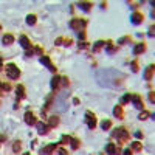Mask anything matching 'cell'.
I'll list each match as a JSON object with an SVG mask.
<instances>
[{
  "label": "cell",
  "mask_w": 155,
  "mask_h": 155,
  "mask_svg": "<svg viewBox=\"0 0 155 155\" xmlns=\"http://www.w3.org/2000/svg\"><path fill=\"white\" fill-rule=\"evenodd\" d=\"M6 75H8L9 79H12V81H16V79L20 78V70L17 68V65L16 64H8L6 65Z\"/></svg>",
  "instance_id": "obj_1"
},
{
  "label": "cell",
  "mask_w": 155,
  "mask_h": 155,
  "mask_svg": "<svg viewBox=\"0 0 155 155\" xmlns=\"http://www.w3.org/2000/svg\"><path fill=\"white\" fill-rule=\"evenodd\" d=\"M112 137H113L115 140H118L120 143H124V141L129 138V133H127V130L124 129V127H116V129L113 130V133H112Z\"/></svg>",
  "instance_id": "obj_2"
},
{
  "label": "cell",
  "mask_w": 155,
  "mask_h": 155,
  "mask_svg": "<svg viewBox=\"0 0 155 155\" xmlns=\"http://www.w3.org/2000/svg\"><path fill=\"white\" fill-rule=\"evenodd\" d=\"M85 25H87V22L82 20V19H73V20L70 22V26L73 29H76V31H82V29L85 28Z\"/></svg>",
  "instance_id": "obj_3"
},
{
  "label": "cell",
  "mask_w": 155,
  "mask_h": 155,
  "mask_svg": "<svg viewBox=\"0 0 155 155\" xmlns=\"http://www.w3.org/2000/svg\"><path fill=\"white\" fill-rule=\"evenodd\" d=\"M85 120H87V126L88 129H95L96 127V116H95L92 112H85Z\"/></svg>",
  "instance_id": "obj_4"
},
{
  "label": "cell",
  "mask_w": 155,
  "mask_h": 155,
  "mask_svg": "<svg viewBox=\"0 0 155 155\" xmlns=\"http://www.w3.org/2000/svg\"><path fill=\"white\" fill-rule=\"evenodd\" d=\"M130 101H132V103H133L135 109H138V110H143L144 104H143V101H141L140 95H132V96H130Z\"/></svg>",
  "instance_id": "obj_5"
},
{
  "label": "cell",
  "mask_w": 155,
  "mask_h": 155,
  "mask_svg": "<svg viewBox=\"0 0 155 155\" xmlns=\"http://www.w3.org/2000/svg\"><path fill=\"white\" fill-rule=\"evenodd\" d=\"M105 152H107L109 155H120V154H121V150L118 149V146H115V144L109 143L107 146H105Z\"/></svg>",
  "instance_id": "obj_6"
},
{
  "label": "cell",
  "mask_w": 155,
  "mask_h": 155,
  "mask_svg": "<svg viewBox=\"0 0 155 155\" xmlns=\"http://www.w3.org/2000/svg\"><path fill=\"white\" fill-rule=\"evenodd\" d=\"M36 127H37V132L41 135H47L48 130H50V127H48L45 123H42V121H37V123H36Z\"/></svg>",
  "instance_id": "obj_7"
},
{
  "label": "cell",
  "mask_w": 155,
  "mask_h": 155,
  "mask_svg": "<svg viewBox=\"0 0 155 155\" xmlns=\"http://www.w3.org/2000/svg\"><path fill=\"white\" fill-rule=\"evenodd\" d=\"M19 42H20V45H22V48H24V50H31V44H29V41H28V37H26L25 34H22L20 37H19Z\"/></svg>",
  "instance_id": "obj_8"
},
{
  "label": "cell",
  "mask_w": 155,
  "mask_h": 155,
  "mask_svg": "<svg viewBox=\"0 0 155 155\" xmlns=\"http://www.w3.org/2000/svg\"><path fill=\"white\" fill-rule=\"evenodd\" d=\"M25 123L28 124V126H34L36 123H37V121H36V116H34V113H33V112H26L25 113Z\"/></svg>",
  "instance_id": "obj_9"
},
{
  "label": "cell",
  "mask_w": 155,
  "mask_h": 155,
  "mask_svg": "<svg viewBox=\"0 0 155 155\" xmlns=\"http://www.w3.org/2000/svg\"><path fill=\"white\" fill-rule=\"evenodd\" d=\"M130 20H132V24L133 25H140L141 22L144 20V17H143V14L141 12H138V11H135L133 14H132V17H130Z\"/></svg>",
  "instance_id": "obj_10"
},
{
  "label": "cell",
  "mask_w": 155,
  "mask_h": 155,
  "mask_svg": "<svg viewBox=\"0 0 155 155\" xmlns=\"http://www.w3.org/2000/svg\"><path fill=\"white\" fill-rule=\"evenodd\" d=\"M39 61H41L42 64L45 65V67H48V68H50V71H56V67L51 64L50 58H47V56H41V59H39Z\"/></svg>",
  "instance_id": "obj_11"
},
{
  "label": "cell",
  "mask_w": 155,
  "mask_h": 155,
  "mask_svg": "<svg viewBox=\"0 0 155 155\" xmlns=\"http://www.w3.org/2000/svg\"><path fill=\"white\" fill-rule=\"evenodd\" d=\"M154 78V65H147L146 71H144V79L146 81H150Z\"/></svg>",
  "instance_id": "obj_12"
},
{
  "label": "cell",
  "mask_w": 155,
  "mask_h": 155,
  "mask_svg": "<svg viewBox=\"0 0 155 155\" xmlns=\"http://www.w3.org/2000/svg\"><path fill=\"white\" fill-rule=\"evenodd\" d=\"M144 51H146V45H144V44H138V45H135V47H133V54L135 56L143 54Z\"/></svg>",
  "instance_id": "obj_13"
},
{
  "label": "cell",
  "mask_w": 155,
  "mask_h": 155,
  "mask_svg": "<svg viewBox=\"0 0 155 155\" xmlns=\"http://www.w3.org/2000/svg\"><path fill=\"white\" fill-rule=\"evenodd\" d=\"M78 6H79V8H82V11H85V12H88L92 9V3L90 2H79Z\"/></svg>",
  "instance_id": "obj_14"
},
{
  "label": "cell",
  "mask_w": 155,
  "mask_h": 155,
  "mask_svg": "<svg viewBox=\"0 0 155 155\" xmlns=\"http://www.w3.org/2000/svg\"><path fill=\"white\" fill-rule=\"evenodd\" d=\"M113 115H115V118H118V120H121V118L124 116L121 105H116V107H113Z\"/></svg>",
  "instance_id": "obj_15"
},
{
  "label": "cell",
  "mask_w": 155,
  "mask_h": 155,
  "mask_svg": "<svg viewBox=\"0 0 155 155\" xmlns=\"http://www.w3.org/2000/svg\"><path fill=\"white\" fill-rule=\"evenodd\" d=\"M141 149H143V144H141L140 141H133V143L130 144V150H133V152H140Z\"/></svg>",
  "instance_id": "obj_16"
},
{
  "label": "cell",
  "mask_w": 155,
  "mask_h": 155,
  "mask_svg": "<svg viewBox=\"0 0 155 155\" xmlns=\"http://www.w3.org/2000/svg\"><path fill=\"white\" fill-rule=\"evenodd\" d=\"M12 42H14V37H12L11 34H5V36H3V39H2V44L3 45H11Z\"/></svg>",
  "instance_id": "obj_17"
},
{
  "label": "cell",
  "mask_w": 155,
  "mask_h": 155,
  "mask_svg": "<svg viewBox=\"0 0 155 155\" xmlns=\"http://www.w3.org/2000/svg\"><path fill=\"white\" fill-rule=\"evenodd\" d=\"M59 85H61V78H59V76H54V78L51 79V88H53V90H58Z\"/></svg>",
  "instance_id": "obj_18"
},
{
  "label": "cell",
  "mask_w": 155,
  "mask_h": 155,
  "mask_svg": "<svg viewBox=\"0 0 155 155\" xmlns=\"http://www.w3.org/2000/svg\"><path fill=\"white\" fill-rule=\"evenodd\" d=\"M58 124H59V116H51V118H50V121H48V124H47V126H48V127H50V129H51V127H56V126H58Z\"/></svg>",
  "instance_id": "obj_19"
},
{
  "label": "cell",
  "mask_w": 155,
  "mask_h": 155,
  "mask_svg": "<svg viewBox=\"0 0 155 155\" xmlns=\"http://www.w3.org/2000/svg\"><path fill=\"white\" fill-rule=\"evenodd\" d=\"M36 20H37V17H36L34 14H28V16H26V19H25V22H26L28 25H34Z\"/></svg>",
  "instance_id": "obj_20"
},
{
  "label": "cell",
  "mask_w": 155,
  "mask_h": 155,
  "mask_svg": "<svg viewBox=\"0 0 155 155\" xmlns=\"http://www.w3.org/2000/svg\"><path fill=\"white\" fill-rule=\"evenodd\" d=\"M56 147H58V144H48V146L44 149V154H48V155L53 154L56 150Z\"/></svg>",
  "instance_id": "obj_21"
},
{
  "label": "cell",
  "mask_w": 155,
  "mask_h": 155,
  "mask_svg": "<svg viewBox=\"0 0 155 155\" xmlns=\"http://www.w3.org/2000/svg\"><path fill=\"white\" fill-rule=\"evenodd\" d=\"M16 92H17V99H24L25 98V88L22 87V85H19Z\"/></svg>",
  "instance_id": "obj_22"
},
{
  "label": "cell",
  "mask_w": 155,
  "mask_h": 155,
  "mask_svg": "<svg viewBox=\"0 0 155 155\" xmlns=\"http://www.w3.org/2000/svg\"><path fill=\"white\" fill-rule=\"evenodd\" d=\"M68 143H70V146H71V149H73V150H76L79 147V140H76V138H70Z\"/></svg>",
  "instance_id": "obj_23"
},
{
  "label": "cell",
  "mask_w": 155,
  "mask_h": 155,
  "mask_svg": "<svg viewBox=\"0 0 155 155\" xmlns=\"http://www.w3.org/2000/svg\"><path fill=\"white\" fill-rule=\"evenodd\" d=\"M110 127H112V121L105 120V121H103V123H101V129H103V130H109Z\"/></svg>",
  "instance_id": "obj_24"
},
{
  "label": "cell",
  "mask_w": 155,
  "mask_h": 155,
  "mask_svg": "<svg viewBox=\"0 0 155 155\" xmlns=\"http://www.w3.org/2000/svg\"><path fill=\"white\" fill-rule=\"evenodd\" d=\"M105 45V42L104 41H98L96 44H95V47H93V51H99L101 50V47H104Z\"/></svg>",
  "instance_id": "obj_25"
},
{
  "label": "cell",
  "mask_w": 155,
  "mask_h": 155,
  "mask_svg": "<svg viewBox=\"0 0 155 155\" xmlns=\"http://www.w3.org/2000/svg\"><path fill=\"white\" fill-rule=\"evenodd\" d=\"M130 96H132V95H129V93H127V95H124V96L121 98V105H124V104H127V103H129V101H130Z\"/></svg>",
  "instance_id": "obj_26"
},
{
  "label": "cell",
  "mask_w": 155,
  "mask_h": 155,
  "mask_svg": "<svg viewBox=\"0 0 155 155\" xmlns=\"http://www.w3.org/2000/svg\"><path fill=\"white\" fill-rule=\"evenodd\" d=\"M20 141H16V143H14V146H12V150H14V152L16 154H17V152H20Z\"/></svg>",
  "instance_id": "obj_27"
},
{
  "label": "cell",
  "mask_w": 155,
  "mask_h": 155,
  "mask_svg": "<svg viewBox=\"0 0 155 155\" xmlns=\"http://www.w3.org/2000/svg\"><path fill=\"white\" fill-rule=\"evenodd\" d=\"M105 45H107V53H115L116 51V47H113L112 42H109V44H105Z\"/></svg>",
  "instance_id": "obj_28"
},
{
  "label": "cell",
  "mask_w": 155,
  "mask_h": 155,
  "mask_svg": "<svg viewBox=\"0 0 155 155\" xmlns=\"http://www.w3.org/2000/svg\"><path fill=\"white\" fill-rule=\"evenodd\" d=\"M149 116H150V115H149V112H141V113L138 115V118H140V120H147Z\"/></svg>",
  "instance_id": "obj_29"
},
{
  "label": "cell",
  "mask_w": 155,
  "mask_h": 155,
  "mask_svg": "<svg viewBox=\"0 0 155 155\" xmlns=\"http://www.w3.org/2000/svg\"><path fill=\"white\" fill-rule=\"evenodd\" d=\"M78 37H79V41H85V33L84 31H79Z\"/></svg>",
  "instance_id": "obj_30"
},
{
  "label": "cell",
  "mask_w": 155,
  "mask_h": 155,
  "mask_svg": "<svg viewBox=\"0 0 155 155\" xmlns=\"http://www.w3.org/2000/svg\"><path fill=\"white\" fill-rule=\"evenodd\" d=\"M68 141H70V137H62V138H61V144L68 143Z\"/></svg>",
  "instance_id": "obj_31"
},
{
  "label": "cell",
  "mask_w": 155,
  "mask_h": 155,
  "mask_svg": "<svg viewBox=\"0 0 155 155\" xmlns=\"http://www.w3.org/2000/svg\"><path fill=\"white\" fill-rule=\"evenodd\" d=\"M33 53H36V54H42V48H41V47L33 48Z\"/></svg>",
  "instance_id": "obj_32"
},
{
  "label": "cell",
  "mask_w": 155,
  "mask_h": 155,
  "mask_svg": "<svg viewBox=\"0 0 155 155\" xmlns=\"http://www.w3.org/2000/svg\"><path fill=\"white\" fill-rule=\"evenodd\" d=\"M135 137H137L138 138V140H140V138H143V132H140V130H137V132H135Z\"/></svg>",
  "instance_id": "obj_33"
},
{
  "label": "cell",
  "mask_w": 155,
  "mask_h": 155,
  "mask_svg": "<svg viewBox=\"0 0 155 155\" xmlns=\"http://www.w3.org/2000/svg\"><path fill=\"white\" fill-rule=\"evenodd\" d=\"M54 44H56V45H62V44H64V39H62V37L56 39V41H54Z\"/></svg>",
  "instance_id": "obj_34"
},
{
  "label": "cell",
  "mask_w": 155,
  "mask_h": 155,
  "mask_svg": "<svg viewBox=\"0 0 155 155\" xmlns=\"http://www.w3.org/2000/svg\"><path fill=\"white\" fill-rule=\"evenodd\" d=\"M59 155H68L67 150L64 149V147H59Z\"/></svg>",
  "instance_id": "obj_35"
},
{
  "label": "cell",
  "mask_w": 155,
  "mask_h": 155,
  "mask_svg": "<svg viewBox=\"0 0 155 155\" xmlns=\"http://www.w3.org/2000/svg\"><path fill=\"white\" fill-rule=\"evenodd\" d=\"M154 96H155V95H154V92H150V93H149V101H150L152 104H154V101H155V98H154Z\"/></svg>",
  "instance_id": "obj_36"
},
{
  "label": "cell",
  "mask_w": 155,
  "mask_h": 155,
  "mask_svg": "<svg viewBox=\"0 0 155 155\" xmlns=\"http://www.w3.org/2000/svg\"><path fill=\"white\" fill-rule=\"evenodd\" d=\"M132 70H135V71L138 70V64H137V62H132Z\"/></svg>",
  "instance_id": "obj_37"
},
{
  "label": "cell",
  "mask_w": 155,
  "mask_h": 155,
  "mask_svg": "<svg viewBox=\"0 0 155 155\" xmlns=\"http://www.w3.org/2000/svg\"><path fill=\"white\" fill-rule=\"evenodd\" d=\"M64 44L67 45V47H70V45H71V41H70V39H64Z\"/></svg>",
  "instance_id": "obj_38"
},
{
  "label": "cell",
  "mask_w": 155,
  "mask_h": 155,
  "mask_svg": "<svg viewBox=\"0 0 155 155\" xmlns=\"http://www.w3.org/2000/svg\"><path fill=\"white\" fill-rule=\"evenodd\" d=\"M149 37H154V26L149 28Z\"/></svg>",
  "instance_id": "obj_39"
},
{
  "label": "cell",
  "mask_w": 155,
  "mask_h": 155,
  "mask_svg": "<svg viewBox=\"0 0 155 155\" xmlns=\"http://www.w3.org/2000/svg\"><path fill=\"white\" fill-rule=\"evenodd\" d=\"M123 154H124V155H132V150H130V149H126Z\"/></svg>",
  "instance_id": "obj_40"
},
{
  "label": "cell",
  "mask_w": 155,
  "mask_h": 155,
  "mask_svg": "<svg viewBox=\"0 0 155 155\" xmlns=\"http://www.w3.org/2000/svg\"><path fill=\"white\" fill-rule=\"evenodd\" d=\"M87 47V44H85V42H81V44H79V48H85Z\"/></svg>",
  "instance_id": "obj_41"
},
{
  "label": "cell",
  "mask_w": 155,
  "mask_h": 155,
  "mask_svg": "<svg viewBox=\"0 0 155 155\" xmlns=\"http://www.w3.org/2000/svg\"><path fill=\"white\" fill-rule=\"evenodd\" d=\"M2 67H3V64H2V59H0V71H2Z\"/></svg>",
  "instance_id": "obj_42"
},
{
  "label": "cell",
  "mask_w": 155,
  "mask_h": 155,
  "mask_svg": "<svg viewBox=\"0 0 155 155\" xmlns=\"http://www.w3.org/2000/svg\"><path fill=\"white\" fill-rule=\"evenodd\" d=\"M24 155H29V154H28V152H25V154H24Z\"/></svg>",
  "instance_id": "obj_43"
},
{
  "label": "cell",
  "mask_w": 155,
  "mask_h": 155,
  "mask_svg": "<svg viewBox=\"0 0 155 155\" xmlns=\"http://www.w3.org/2000/svg\"><path fill=\"white\" fill-rule=\"evenodd\" d=\"M0 143H2V141H0Z\"/></svg>",
  "instance_id": "obj_44"
}]
</instances>
